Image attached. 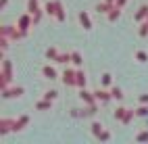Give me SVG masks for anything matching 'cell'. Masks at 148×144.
<instances>
[{
  "mask_svg": "<svg viewBox=\"0 0 148 144\" xmlns=\"http://www.w3.org/2000/svg\"><path fill=\"white\" fill-rule=\"evenodd\" d=\"M0 34H2V36H8L13 42H17V40H25V38L29 36V32L21 29L19 25H2V27H0Z\"/></svg>",
  "mask_w": 148,
  "mask_h": 144,
  "instance_id": "1",
  "label": "cell"
},
{
  "mask_svg": "<svg viewBox=\"0 0 148 144\" xmlns=\"http://www.w3.org/2000/svg\"><path fill=\"white\" fill-rule=\"evenodd\" d=\"M98 113V102L96 104H86L84 109H71L69 111V115L75 119H86V117H94V115Z\"/></svg>",
  "mask_w": 148,
  "mask_h": 144,
  "instance_id": "2",
  "label": "cell"
},
{
  "mask_svg": "<svg viewBox=\"0 0 148 144\" xmlns=\"http://www.w3.org/2000/svg\"><path fill=\"white\" fill-rule=\"evenodd\" d=\"M61 80H63V84L65 86H69V88H75L77 86V69H67L63 71V75H61Z\"/></svg>",
  "mask_w": 148,
  "mask_h": 144,
  "instance_id": "3",
  "label": "cell"
},
{
  "mask_svg": "<svg viewBox=\"0 0 148 144\" xmlns=\"http://www.w3.org/2000/svg\"><path fill=\"white\" fill-rule=\"evenodd\" d=\"M2 92V98H21L25 94V88L23 86H8L6 90H0Z\"/></svg>",
  "mask_w": 148,
  "mask_h": 144,
  "instance_id": "4",
  "label": "cell"
},
{
  "mask_svg": "<svg viewBox=\"0 0 148 144\" xmlns=\"http://www.w3.org/2000/svg\"><path fill=\"white\" fill-rule=\"evenodd\" d=\"M17 25L21 27V29H25V32H29L34 27V15L32 13H23L21 17L17 19Z\"/></svg>",
  "mask_w": 148,
  "mask_h": 144,
  "instance_id": "5",
  "label": "cell"
},
{
  "mask_svg": "<svg viewBox=\"0 0 148 144\" xmlns=\"http://www.w3.org/2000/svg\"><path fill=\"white\" fill-rule=\"evenodd\" d=\"M15 130V119L13 117H2L0 119V136H6L8 132Z\"/></svg>",
  "mask_w": 148,
  "mask_h": 144,
  "instance_id": "6",
  "label": "cell"
},
{
  "mask_svg": "<svg viewBox=\"0 0 148 144\" xmlns=\"http://www.w3.org/2000/svg\"><path fill=\"white\" fill-rule=\"evenodd\" d=\"M94 94H96V100L100 102V104H108V102L113 100V94H111V90L98 88V90H94Z\"/></svg>",
  "mask_w": 148,
  "mask_h": 144,
  "instance_id": "7",
  "label": "cell"
},
{
  "mask_svg": "<svg viewBox=\"0 0 148 144\" xmlns=\"http://www.w3.org/2000/svg\"><path fill=\"white\" fill-rule=\"evenodd\" d=\"M79 98H82L84 104H96V102H98V100H96V94L90 92L88 88H82V90H79Z\"/></svg>",
  "mask_w": 148,
  "mask_h": 144,
  "instance_id": "8",
  "label": "cell"
},
{
  "mask_svg": "<svg viewBox=\"0 0 148 144\" xmlns=\"http://www.w3.org/2000/svg\"><path fill=\"white\" fill-rule=\"evenodd\" d=\"M27 125H29V115H19V117H15V130L13 132H23Z\"/></svg>",
  "mask_w": 148,
  "mask_h": 144,
  "instance_id": "9",
  "label": "cell"
},
{
  "mask_svg": "<svg viewBox=\"0 0 148 144\" xmlns=\"http://www.w3.org/2000/svg\"><path fill=\"white\" fill-rule=\"evenodd\" d=\"M77 19H79V25L84 27L86 32H90V29H92V19H90V15H88L86 11H79V15H77Z\"/></svg>",
  "mask_w": 148,
  "mask_h": 144,
  "instance_id": "10",
  "label": "cell"
},
{
  "mask_svg": "<svg viewBox=\"0 0 148 144\" xmlns=\"http://www.w3.org/2000/svg\"><path fill=\"white\" fill-rule=\"evenodd\" d=\"M27 13H32V15H42L44 8L40 6V0H27Z\"/></svg>",
  "mask_w": 148,
  "mask_h": 144,
  "instance_id": "11",
  "label": "cell"
},
{
  "mask_svg": "<svg viewBox=\"0 0 148 144\" xmlns=\"http://www.w3.org/2000/svg\"><path fill=\"white\" fill-rule=\"evenodd\" d=\"M42 75H44L46 80H50V82H52V80H58V71L54 69L52 65H44V67H42Z\"/></svg>",
  "mask_w": 148,
  "mask_h": 144,
  "instance_id": "12",
  "label": "cell"
},
{
  "mask_svg": "<svg viewBox=\"0 0 148 144\" xmlns=\"http://www.w3.org/2000/svg\"><path fill=\"white\" fill-rule=\"evenodd\" d=\"M146 17H148V4H142V6L136 11L134 21H136V23H142V21H146Z\"/></svg>",
  "mask_w": 148,
  "mask_h": 144,
  "instance_id": "13",
  "label": "cell"
},
{
  "mask_svg": "<svg viewBox=\"0 0 148 144\" xmlns=\"http://www.w3.org/2000/svg\"><path fill=\"white\" fill-rule=\"evenodd\" d=\"M54 2H56V15H54V19H56L58 23H63L65 19H67V11H65V6H63L61 0H54Z\"/></svg>",
  "mask_w": 148,
  "mask_h": 144,
  "instance_id": "14",
  "label": "cell"
},
{
  "mask_svg": "<svg viewBox=\"0 0 148 144\" xmlns=\"http://www.w3.org/2000/svg\"><path fill=\"white\" fill-rule=\"evenodd\" d=\"M86 84H88L86 71L82 69V67H77V86H75V88H77V90H82V88H86Z\"/></svg>",
  "mask_w": 148,
  "mask_h": 144,
  "instance_id": "15",
  "label": "cell"
},
{
  "mask_svg": "<svg viewBox=\"0 0 148 144\" xmlns=\"http://www.w3.org/2000/svg\"><path fill=\"white\" fill-rule=\"evenodd\" d=\"M52 102L54 100H48V98H42L36 102V111H52Z\"/></svg>",
  "mask_w": 148,
  "mask_h": 144,
  "instance_id": "16",
  "label": "cell"
},
{
  "mask_svg": "<svg viewBox=\"0 0 148 144\" xmlns=\"http://www.w3.org/2000/svg\"><path fill=\"white\" fill-rule=\"evenodd\" d=\"M121 11H123V8L115 4V6L111 8V11H108V15H106V19H108V21H111V23H115V21H117V19H119V17H121Z\"/></svg>",
  "mask_w": 148,
  "mask_h": 144,
  "instance_id": "17",
  "label": "cell"
},
{
  "mask_svg": "<svg viewBox=\"0 0 148 144\" xmlns=\"http://www.w3.org/2000/svg\"><path fill=\"white\" fill-rule=\"evenodd\" d=\"M44 13L48 17H54L56 15V2L54 0H46V4H44Z\"/></svg>",
  "mask_w": 148,
  "mask_h": 144,
  "instance_id": "18",
  "label": "cell"
},
{
  "mask_svg": "<svg viewBox=\"0 0 148 144\" xmlns=\"http://www.w3.org/2000/svg\"><path fill=\"white\" fill-rule=\"evenodd\" d=\"M115 4H111V2H106V0H102V2H98L96 4V11L98 13H102V15H108V11H111Z\"/></svg>",
  "mask_w": 148,
  "mask_h": 144,
  "instance_id": "19",
  "label": "cell"
},
{
  "mask_svg": "<svg viewBox=\"0 0 148 144\" xmlns=\"http://www.w3.org/2000/svg\"><path fill=\"white\" fill-rule=\"evenodd\" d=\"M58 54H61V52H58V48L50 46V48L46 50V59H48V61H52V63H56V61H58Z\"/></svg>",
  "mask_w": 148,
  "mask_h": 144,
  "instance_id": "20",
  "label": "cell"
},
{
  "mask_svg": "<svg viewBox=\"0 0 148 144\" xmlns=\"http://www.w3.org/2000/svg\"><path fill=\"white\" fill-rule=\"evenodd\" d=\"M71 63H73L75 67H84V56H82V52L73 50V52H71Z\"/></svg>",
  "mask_w": 148,
  "mask_h": 144,
  "instance_id": "21",
  "label": "cell"
},
{
  "mask_svg": "<svg viewBox=\"0 0 148 144\" xmlns=\"http://www.w3.org/2000/svg\"><path fill=\"white\" fill-rule=\"evenodd\" d=\"M125 113H127V107H117V109H115V113H113V117L121 123V121H123V117H125Z\"/></svg>",
  "mask_w": 148,
  "mask_h": 144,
  "instance_id": "22",
  "label": "cell"
},
{
  "mask_svg": "<svg viewBox=\"0 0 148 144\" xmlns=\"http://www.w3.org/2000/svg\"><path fill=\"white\" fill-rule=\"evenodd\" d=\"M111 94H113V100H123V90L119 86H111Z\"/></svg>",
  "mask_w": 148,
  "mask_h": 144,
  "instance_id": "23",
  "label": "cell"
},
{
  "mask_svg": "<svg viewBox=\"0 0 148 144\" xmlns=\"http://www.w3.org/2000/svg\"><path fill=\"white\" fill-rule=\"evenodd\" d=\"M136 115H138V113H136L134 109H127V113H125V117H123V121H121V123H123V125H130V123L134 121Z\"/></svg>",
  "mask_w": 148,
  "mask_h": 144,
  "instance_id": "24",
  "label": "cell"
},
{
  "mask_svg": "<svg viewBox=\"0 0 148 144\" xmlns=\"http://www.w3.org/2000/svg\"><path fill=\"white\" fill-rule=\"evenodd\" d=\"M90 128H92V134H94V138H98V136H100V134H102V130H104V125H102L100 121H94V123H92Z\"/></svg>",
  "mask_w": 148,
  "mask_h": 144,
  "instance_id": "25",
  "label": "cell"
},
{
  "mask_svg": "<svg viewBox=\"0 0 148 144\" xmlns=\"http://www.w3.org/2000/svg\"><path fill=\"white\" fill-rule=\"evenodd\" d=\"M8 46H11V38L0 34V48H2V54H4V52L8 50Z\"/></svg>",
  "mask_w": 148,
  "mask_h": 144,
  "instance_id": "26",
  "label": "cell"
},
{
  "mask_svg": "<svg viewBox=\"0 0 148 144\" xmlns=\"http://www.w3.org/2000/svg\"><path fill=\"white\" fill-rule=\"evenodd\" d=\"M56 63H58V65H69V63H71V52H61Z\"/></svg>",
  "mask_w": 148,
  "mask_h": 144,
  "instance_id": "27",
  "label": "cell"
},
{
  "mask_svg": "<svg viewBox=\"0 0 148 144\" xmlns=\"http://www.w3.org/2000/svg\"><path fill=\"white\" fill-rule=\"evenodd\" d=\"M100 84L104 86V88H108V86L113 84V75H111V73H102V75H100Z\"/></svg>",
  "mask_w": 148,
  "mask_h": 144,
  "instance_id": "28",
  "label": "cell"
},
{
  "mask_svg": "<svg viewBox=\"0 0 148 144\" xmlns=\"http://www.w3.org/2000/svg\"><path fill=\"white\" fill-rule=\"evenodd\" d=\"M138 117H148V104H140V107L136 109Z\"/></svg>",
  "mask_w": 148,
  "mask_h": 144,
  "instance_id": "29",
  "label": "cell"
},
{
  "mask_svg": "<svg viewBox=\"0 0 148 144\" xmlns=\"http://www.w3.org/2000/svg\"><path fill=\"white\" fill-rule=\"evenodd\" d=\"M138 36H140V38H146V36H148V23H146V21H142V23H140V29H138Z\"/></svg>",
  "mask_w": 148,
  "mask_h": 144,
  "instance_id": "30",
  "label": "cell"
},
{
  "mask_svg": "<svg viewBox=\"0 0 148 144\" xmlns=\"http://www.w3.org/2000/svg\"><path fill=\"white\" fill-rule=\"evenodd\" d=\"M44 98H48V100H56V98H58V92H56V90H46V92H44Z\"/></svg>",
  "mask_w": 148,
  "mask_h": 144,
  "instance_id": "31",
  "label": "cell"
},
{
  "mask_svg": "<svg viewBox=\"0 0 148 144\" xmlns=\"http://www.w3.org/2000/svg\"><path fill=\"white\" fill-rule=\"evenodd\" d=\"M136 59L140 61V63H146V61H148V54H146L144 50H138V52H136Z\"/></svg>",
  "mask_w": 148,
  "mask_h": 144,
  "instance_id": "32",
  "label": "cell"
},
{
  "mask_svg": "<svg viewBox=\"0 0 148 144\" xmlns=\"http://www.w3.org/2000/svg\"><path fill=\"white\" fill-rule=\"evenodd\" d=\"M98 140H100V142H108V140H111V132L102 130V134H100V136H98Z\"/></svg>",
  "mask_w": 148,
  "mask_h": 144,
  "instance_id": "33",
  "label": "cell"
},
{
  "mask_svg": "<svg viewBox=\"0 0 148 144\" xmlns=\"http://www.w3.org/2000/svg\"><path fill=\"white\" fill-rule=\"evenodd\" d=\"M136 142H148V132H140L136 136Z\"/></svg>",
  "mask_w": 148,
  "mask_h": 144,
  "instance_id": "34",
  "label": "cell"
},
{
  "mask_svg": "<svg viewBox=\"0 0 148 144\" xmlns=\"http://www.w3.org/2000/svg\"><path fill=\"white\" fill-rule=\"evenodd\" d=\"M138 100H140V104H148V94H142Z\"/></svg>",
  "mask_w": 148,
  "mask_h": 144,
  "instance_id": "35",
  "label": "cell"
},
{
  "mask_svg": "<svg viewBox=\"0 0 148 144\" xmlns=\"http://www.w3.org/2000/svg\"><path fill=\"white\" fill-rule=\"evenodd\" d=\"M6 6H8V0H0V11H4Z\"/></svg>",
  "mask_w": 148,
  "mask_h": 144,
  "instance_id": "36",
  "label": "cell"
},
{
  "mask_svg": "<svg viewBox=\"0 0 148 144\" xmlns=\"http://www.w3.org/2000/svg\"><path fill=\"white\" fill-rule=\"evenodd\" d=\"M125 4H127V0H117V6H121V8H123Z\"/></svg>",
  "mask_w": 148,
  "mask_h": 144,
  "instance_id": "37",
  "label": "cell"
},
{
  "mask_svg": "<svg viewBox=\"0 0 148 144\" xmlns=\"http://www.w3.org/2000/svg\"><path fill=\"white\" fill-rule=\"evenodd\" d=\"M106 2H111V4H117V0H106Z\"/></svg>",
  "mask_w": 148,
  "mask_h": 144,
  "instance_id": "38",
  "label": "cell"
},
{
  "mask_svg": "<svg viewBox=\"0 0 148 144\" xmlns=\"http://www.w3.org/2000/svg\"><path fill=\"white\" fill-rule=\"evenodd\" d=\"M146 23H148V17H146Z\"/></svg>",
  "mask_w": 148,
  "mask_h": 144,
  "instance_id": "39",
  "label": "cell"
}]
</instances>
